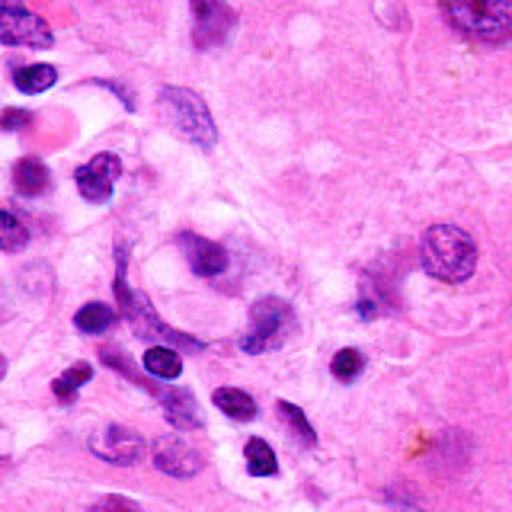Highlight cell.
Returning <instances> with one entry per match:
<instances>
[{
  "mask_svg": "<svg viewBox=\"0 0 512 512\" xmlns=\"http://www.w3.org/2000/svg\"><path fill=\"white\" fill-rule=\"evenodd\" d=\"M420 260L432 279L458 285L464 279H471V272L477 266V247L468 231L455 228V224H436L423 237Z\"/></svg>",
  "mask_w": 512,
  "mask_h": 512,
  "instance_id": "6da1fadb",
  "label": "cell"
},
{
  "mask_svg": "<svg viewBox=\"0 0 512 512\" xmlns=\"http://www.w3.org/2000/svg\"><path fill=\"white\" fill-rule=\"evenodd\" d=\"M442 10L468 39L503 42L512 36V0H442Z\"/></svg>",
  "mask_w": 512,
  "mask_h": 512,
  "instance_id": "7a4b0ae2",
  "label": "cell"
},
{
  "mask_svg": "<svg viewBox=\"0 0 512 512\" xmlns=\"http://www.w3.org/2000/svg\"><path fill=\"white\" fill-rule=\"evenodd\" d=\"M160 112H164V119L186 141L199 144V148H212V144H215L218 132H215L212 112H208V106L192 90L167 87L164 93H160Z\"/></svg>",
  "mask_w": 512,
  "mask_h": 512,
  "instance_id": "3957f363",
  "label": "cell"
},
{
  "mask_svg": "<svg viewBox=\"0 0 512 512\" xmlns=\"http://www.w3.org/2000/svg\"><path fill=\"white\" fill-rule=\"evenodd\" d=\"M295 330V314L282 298H260L250 308V330L244 336L247 352H266L288 340V333Z\"/></svg>",
  "mask_w": 512,
  "mask_h": 512,
  "instance_id": "277c9868",
  "label": "cell"
},
{
  "mask_svg": "<svg viewBox=\"0 0 512 512\" xmlns=\"http://www.w3.org/2000/svg\"><path fill=\"white\" fill-rule=\"evenodd\" d=\"M116 295H119V304H122V314L128 317V324L135 327V333L141 336V340H170V343H186L192 349H199L196 340H189V336L170 330L164 320L154 314L151 304L144 301V295H138L135 288H128L122 276L116 282Z\"/></svg>",
  "mask_w": 512,
  "mask_h": 512,
  "instance_id": "5b68a950",
  "label": "cell"
},
{
  "mask_svg": "<svg viewBox=\"0 0 512 512\" xmlns=\"http://www.w3.org/2000/svg\"><path fill=\"white\" fill-rule=\"evenodd\" d=\"M0 39L7 45H29V48H48L55 42L52 29L45 26L42 16L29 13L16 0H4V10H0Z\"/></svg>",
  "mask_w": 512,
  "mask_h": 512,
  "instance_id": "8992f818",
  "label": "cell"
},
{
  "mask_svg": "<svg viewBox=\"0 0 512 512\" xmlns=\"http://www.w3.org/2000/svg\"><path fill=\"white\" fill-rule=\"evenodd\" d=\"M237 23L234 10L224 0H192V39L199 48H215L231 36Z\"/></svg>",
  "mask_w": 512,
  "mask_h": 512,
  "instance_id": "52a82bcc",
  "label": "cell"
},
{
  "mask_svg": "<svg viewBox=\"0 0 512 512\" xmlns=\"http://www.w3.org/2000/svg\"><path fill=\"white\" fill-rule=\"evenodd\" d=\"M119 176H122V160L116 154H96L90 164L77 167L74 180H77L80 196L87 202H106Z\"/></svg>",
  "mask_w": 512,
  "mask_h": 512,
  "instance_id": "ba28073f",
  "label": "cell"
},
{
  "mask_svg": "<svg viewBox=\"0 0 512 512\" xmlns=\"http://www.w3.org/2000/svg\"><path fill=\"white\" fill-rule=\"evenodd\" d=\"M90 448L100 458L112 461V464H132L141 458V439L135 432H128L125 426H103L100 432H93Z\"/></svg>",
  "mask_w": 512,
  "mask_h": 512,
  "instance_id": "9c48e42d",
  "label": "cell"
},
{
  "mask_svg": "<svg viewBox=\"0 0 512 512\" xmlns=\"http://www.w3.org/2000/svg\"><path fill=\"white\" fill-rule=\"evenodd\" d=\"M154 464L173 477H192L202 468V458L189 442L176 439V436H164L154 445Z\"/></svg>",
  "mask_w": 512,
  "mask_h": 512,
  "instance_id": "30bf717a",
  "label": "cell"
},
{
  "mask_svg": "<svg viewBox=\"0 0 512 512\" xmlns=\"http://www.w3.org/2000/svg\"><path fill=\"white\" fill-rule=\"evenodd\" d=\"M180 244H183V253L196 276L212 279L218 272L228 269V253H224V247H218L215 240H205L199 234H183Z\"/></svg>",
  "mask_w": 512,
  "mask_h": 512,
  "instance_id": "8fae6325",
  "label": "cell"
},
{
  "mask_svg": "<svg viewBox=\"0 0 512 512\" xmlns=\"http://www.w3.org/2000/svg\"><path fill=\"white\" fill-rule=\"evenodd\" d=\"M154 391H157L160 404H164L173 426H183V429L199 426V410H196V400H192L189 391H160V388H154Z\"/></svg>",
  "mask_w": 512,
  "mask_h": 512,
  "instance_id": "7c38bea8",
  "label": "cell"
},
{
  "mask_svg": "<svg viewBox=\"0 0 512 512\" xmlns=\"http://www.w3.org/2000/svg\"><path fill=\"white\" fill-rule=\"evenodd\" d=\"M13 183L23 196H42V192L48 189V170H45L42 160L26 157L13 167Z\"/></svg>",
  "mask_w": 512,
  "mask_h": 512,
  "instance_id": "4fadbf2b",
  "label": "cell"
},
{
  "mask_svg": "<svg viewBox=\"0 0 512 512\" xmlns=\"http://www.w3.org/2000/svg\"><path fill=\"white\" fill-rule=\"evenodd\" d=\"M215 407L221 413H228L231 420H253L256 416V400L247 391H237V388H218Z\"/></svg>",
  "mask_w": 512,
  "mask_h": 512,
  "instance_id": "5bb4252c",
  "label": "cell"
},
{
  "mask_svg": "<svg viewBox=\"0 0 512 512\" xmlns=\"http://www.w3.org/2000/svg\"><path fill=\"white\" fill-rule=\"evenodd\" d=\"M58 80V71L52 64H29V68H16L13 71V84L23 93H42Z\"/></svg>",
  "mask_w": 512,
  "mask_h": 512,
  "instance_id": "9a60e30c",
  "label": "cell"
},
{
  "mask_svg": "<svg viewBox=\"0 0 512 512\" xmlns=\"http://www.w3.org/2000/svg\"><path fill=\"white\" fill-rule=\"evenodd\" d=\"M144 368H148L151 375H157V378H176L183 372V362H180V356H176L173 349H167V346H151L148 352H144Z\"/></svg>",
  "mask_w": 512,
  "mask_h": 512,
  "instance_id": "2e32d148",
  "label": "cell"
},
{
  "mask_svg": "<svg viewBox=\"0 0 512 512\" xmlns=\"http://www.w3.org/2000/svg\"><path fill=\"white\" fill-rule=\"evenodd\" d=\"M244 455H247V468H250V474H256V477H269V474H276V471H279L276 452H272L269 442H263V439H250Z\"/></svg>",
  "mask_w": 512,
  "mask_h": 512,
  "instance_id": "e0dca14e",
  "label": "cell"
},
{
  "mask_svg": "<svg viewBox=\"0 0 512 512\" xmlns=\"http://www.w3.org/2000/svg\"><path fill=\"white\" fill-rule=\"evenodd\" d=\"M77 330L84 333H103L116 324V311L106 308V304H87V308H80L77 317H74Z\"/></svg>",
  "mask_w": 512,
  "mask_h": 512,
  "instance_id": "ac0fdd59",
  "label": "cell"
},
{
  "mask_svg": "<svg viewBox=\"0 0 512 512\" xmlns=\"http://www.w3.org/2000/svg\"><path fill=\"white\" fill-rule=\"evenodd\" d=\"M90 375H93V368H90L87 362L71 365L68 372H64V375L55 381V394H58V400H64V404H68V400L77 394L80 384H87V381H90Z\"/></svg>",
  "mask_w": 512,
  "mask_h": 512,
  "instance_id": "d6986e66",
  "label": "cell"
},
{
  "mask_svg": "<svg viewBox=\"0 0 512 512\" xmlns=\"http://www.w3.org/2000/svg\"><path fill=\"white\" fill-rule=\"evenodd\" d=\"M362 368H365V359H362V352L359 349H340L333 356V375L340 378V381H356L362 375Z\"/></svg>",
  "mask_w": 512,
  "mask_h": 512,
  "instance_id": "ffe728a7",
  "label": "cell"
},
{
  "mask_svg": "<svg viewBox=\"0 0 512 512\" xmlns=\"http://www.w3.org/2000/svg\"><path fill=\"white\" fill-rule=\"evenodd\" d=\"M0 240H4L7 250H20L26 240H29L26 224H20V218H16L10 208H7L4 215H0Z\"/></svg>",
  "mask_w": 512,
  "mask_h": 512,
  "instance_id": "44dd1931",
  "label": "cell"
},
{
  "mask_svg": "<svg viewBox=\"0 0 512 512\" xmlns=\"http://www.w3.org/2000/svg\"><path fill=\"white\" fill-rule=\"evenodd\" d=\"M279 413L288 420V426H292V432L301 439V442H308V445H314L317 442V436H314V429H311V423H308V416H304L295 404H279Z\"/></svg>",
  "mask_w": 512,
  "mask_h": 512,
  "instance_id": "7402d4cb",
  "label": "cell"
},
{
  "mask_svg": "<svg viewBox=\"0 0 512 512\" xmlns=\"http://www.w3.org/2000/svg\"><path fill=\"white\" fill-rule=\"evenodd\" d=\"M93 512H141L132 500H122V496H106L93 506Z\"/></svg>",
  "mask_w": 512,
  "mask_h": 512,
  "instance_id": "603a6c76",
  "label": "cell"
},
{
  "mask_svg": "<svg viewBox=\"0 0 512 512\" xmlns=\"http://www.w3.org/2000/svg\"><path fill=\"white\" fill-rule=\"evenodd\" d=\"M29 112H23V109H7L4 112V128L7 132H16V128H26L29 125Z\"/></svg>",
  "mask_w": 512,
  "mask_h": 512,
  "instance_id": "cb8c5ba5",
  "label": "cell"
}]
</instances>
